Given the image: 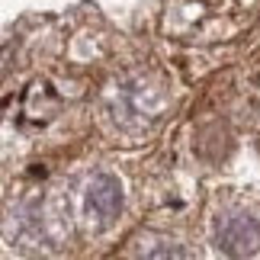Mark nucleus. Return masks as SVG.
Returning a JSON list of instances; mask_svg holds the SVG:
<instances>
[{
  "mask_svg": "<svg viewBox=\"0 0 260 260\" xmlns=\"http://www.w3.org/2000/svg\"><path fill=\"white\" fill-rule=\"evenodd\" d=\"M157 109H161V96L157 90H151L145 81H132L122 84L119 90H113V106H109V116L116 119L122 128L128 125H148L157 119Z\"/></svg>",
  "mask_w": 260,
  "mask_h": 260,
  "instance_id": "obj_1",
  "label": "nucleus"
},
{
  "mask_svg": "<svg viewBox=\"0 0 260 260\" xmlns=\"http://www.w3.org/2000/svg\"><path fill=\"white\" fill-rule=\"evenodd\" d=\"M215 244L228 257H251L260 251V222L251 215H225L215 225Z\"/></svg>",
  "mask_w": 260,
  "mask_h": 260,
  "instance_id": "obj_2",
  "label": "nucleus"
},
{
  "mask_svg": "<svg viewBox=\"0 0 260 260\" xmlns=\"http://www.w3.org/2000/svg\"><path fill=\"white\" fill-rule=\"evenodd\" d=\"M87 215L96 228H106L116 222L119 209H122V186L113 174H96L93 180L87 183Z\"/></svg>",
  "mask_w": 260,
  "mask_h": 260,
  "instance_id": "obj_3",
  "label": "nucleus"
}]
</instances>
